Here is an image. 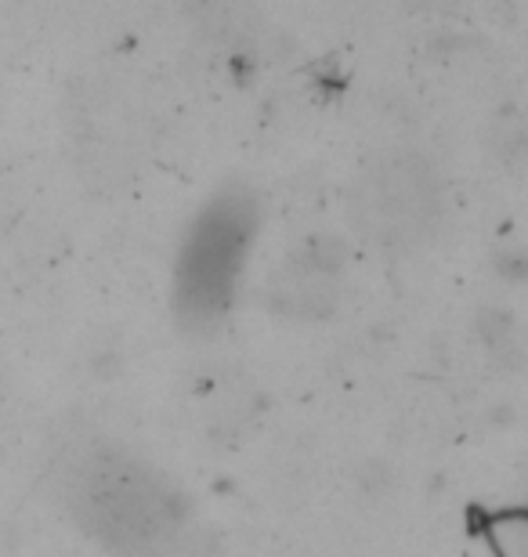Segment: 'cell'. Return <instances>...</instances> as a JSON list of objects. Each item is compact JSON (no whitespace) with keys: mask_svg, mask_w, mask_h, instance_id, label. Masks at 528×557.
<instances>
[{"mask_svg":"<svg viewBox=\"0 0 528 557\" xmlns=\"http://www.w3.org/2000/svg\"><path fill=\"white\" fill-rule=\"evenodd\" d=\"M254 221V203L243 193L218 196L199 214L177 261V311L188 322H210L229 308Z\"/></svg>","mask_w":528,"mask_h":557,"instance_id":"cell-3","label":"cell"},{"mask_svg":"<svg viewBox=\"0 0 528 557\" xmlns=\"http://www.w3.org/2000/svg\"><path fill=\"white\" fill-rule=\"evenodd\" d=\"M352 221L369 243L409 250L434 236L442 221V182L417 152H391L358 174Z\"/></svg>","mask_w":528,"mask_h":557,"instance_id":"cell-2","label":"cell"},{"mask_svg":"<svg viewBox=\"0 0 528 557\" xmlns=\"http://www.w3.org/2000/svg\"><path fill=\"white\" fill-rule=\"evenodd\" d=\"M73 504L84 525L120 554H152L182 521L171 488L120 453H98L84 463Z\"/></svg>","mask_w":528,"mask_h":557,"instance_id":"cell-1","label":"cell"}]
</instances>
